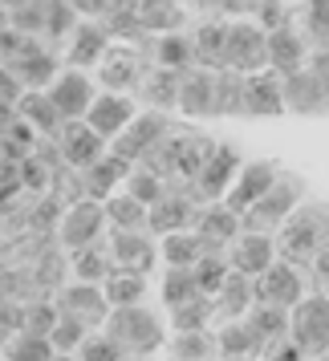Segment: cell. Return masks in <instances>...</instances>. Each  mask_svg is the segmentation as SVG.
<instances>
[{"label":"cell","instance_id":"6da1fadb","mask_svg":"<svg viewBox=\"0 0 329 361\" xmlns=\"http://www.w3.org/2000/svg\"><path fill=\"white\" fill-rule=\"evenodd\" d=\"M329 244V203H301L285 228L277 231V256L289 264H313V256Z\"/></svg>","mask_w":329,"mask_h":361},{"label":"cell","instance_id":"7a4b0ae2","mask_svg":"<svg viewBox=\"0 0 329 361\" xmlns=\"http://www.w3.org/2000/svg\"><path fill=\"white\" fill-rule=\"evenodd\" d=\"M106 333L114 337V345L126 353V357L143 361L150 357V353H159L167 345V329L159 325V317L150 309H143V305H126V309H110V317H106Z\"/></svg>","mask_w":329,"mask_h":361},{"label":"cell","instance_id":"3957f363","mask_svg":"<svg viewBox=\"0 0 329 361\" xmlns=\"http://www.w3.org/2000/svg\"><path fill=\"white\" fill-rule=\"evenodd\" d=\"M305 203V179L301 175H289V171H280V179L264 191L244 215H240V228L244 231H264V235H273V231L285 228V219L297 212Z\"/></svg>","mask_w":329,"mask_h":361},{"label":"cell","instance_id":"277c9868","mask_svg":"<svg viewBox=\"0 0 329 361\" xmlns=\"http://www.w3.org/2000/svg\"><path fill=\"white\" fill-rule=\"evenodd\" d=\"M289 337L305 349V357H321L329 349V296L325 293H305L289 309Z\"/></svg>","mask_w":329,"mask_h":361},{"label":"cell","instance_id":"5b68a950","mask_svg":"<svg viewBox=\"0 0 329 361\" xmlns=\"http://www.w3.org/2000/svg\"><path fill=\"white\" fill-rule=\"evenodd\" d=\"M224 69H236V73H261V69H268V29L261 20H228Z\"/></svg>","mask_w":329,"mask_h":361},{"label":"cell","instance_id":"8992f818","mask_svg":"<svg viewBox=\"0 0 329 361\" xmlns=\"http://www.w3.org/2000/svg\"><path fill=\"white\" fill-rule=\"evenodd\" d=\"M240 154H236V147H228V142H215V150L208 154V163H203V171L196 175V183H191V191L187 195L196 199L199 207L203 203H220V199L228 195L232 179L240 175Z\"/></svg>","mask_w":329,"mask_h":361},{"label":"cell","instance_id":"52a82bcc","mask_svg":"<svg viewBox=\"0 0 329 361\" xmlns=\"http://www.w3.org/2000/svg\"><path fill=\"white\" fill-rule=\"evenodd\" d=\"M252 293H256V305H277V309H293L297 300L305 296V276L301 268L289 260H273L261 276L252 280Z\"/></svg>","mask_w":329,"mask_h":361},{"label":"cell","instance_id":"ba28073f","mask_svg":"<svg viewBox=\"0 0 329 361\" xmlns=\"http://www.w3.org/2000/svg\"><path fill=\"white\" fill-rule=\"evenodd\" d=\"M102 231H106V203L102 199H82V203L66 207L61 224H57V244L73 252V247L102 240Z\"/></svg>","mask_w":329,"mask_h":361},{"label":"cell","instance_id":"9c48e42d","mask_svg":"<svg viewBox=\"0 0 329 361\" xmlns=\"http://www.w3.org/2000/svg\"><path fill=\"white\" fill-rule=\"evenodd\" d=\"M277 179H280V163H277V159H256V163H244V166H240V175L232 179L228 195L220 199V203H228L236 215H244Z\"/></svg>","mask_w":329,"mask_h":361},{"label":"cell","instance_id":"30bf717a","mask_svg":"<svg viewBox=\"0 0 329 361\" xmlns=\"http://www.w3.org/2000/svg\"><path fill=\"white\" fill-rule=\"evenodd\" d=\"M53 305H57V312H69V317L85 321L90 329L106 325V317H110V300L102 293V284H85V280L61 284V288L53 293Z\"/></svg>","mask_w":329,"mask_h":361},{"label":"cell","instance_id":"8fae6325","mask_svg":"<svg viewBox=\"0 0 329 361\" xmlns=\"http://www.w3.org/2000/svg\"><path fill=\"white\" fill-rule=\"evenodd\" d=\"M167 130H171V122H167L163 110L134 114V122H131L122 134H118L114 142H110V150H114L118 159H126V163H143V159H147V150L155 147V142H159Z\"/></svg>","mask_w":329,"mask_h":361},{"label":"cell","instance_id":"7c38bea8","mask_svg":"<svg viewBox=\"0 0 329 361\" xmlns=\"http://www.w3.org/2000/svg\"><path fill=\"white\" fill-rule=\"evenodd\" d=\"M285 114H297V118H325L329 114V94L317 69H297L285 78Z\"/></svg>","mask_w":329,"mask_h":361},{"label":"cell","instance_id":"4fadbf2b","mask_svg":"<svg viewBox=\"0 0 329 361\" xmlns=\"http://www.w3.org/2000/svg\"><path fill=\"white\" fill-rule=\"evenodd\" d=\"M57 147H61V159H66L69 166H78V171H85L90 163H98L102 154H106V138H102L85 118H69L66 126L57 130Z\"/></svg>","mask_w":329,"mask_h":361},{"label":"cell","instance_id":"5bb4252c","mask_svg":"<svg viewBox=\"0 0 329 361\" xmlns=\"http://www.w3.org/2000/svg\"><path fill=\"white\" fill-rule=\"evenodd\" d=\"M244 114L248 118H280L285 114V78L277 69L244 73Z\"/></svg>","mask_w":329,"mask_h":361},{"label":"cell","instance_id":"9a60e30c","mask_svg":"<svg viewBox=\"0 0 329 361\" xmlns=\"http://www.w3.org/2000/svg\"><path fill=\"white\" fill-rule=\"evenodd\" d=\"M53 98V106L61 110V118H85V110H90V102L98 98V90H94V82L85 78V69H61L57 78L49 82V90H45Z\"/></svg>","mask_w":329,"mask_h":361},{"label":"cell","instance_id":"2e32d148","mask_svg":"<svg viewBox=\"0 0 329 361\" xmlns=\"http://www.w3.org/2000/svg\"><path fill=\"white\" fill-rule=\"evenodd\" d=\"M110 260L114 268H131L147 276L150 268L159 264V247L150 240V231H126V228H110Z\"/></svg>","mask_w":329,"mask_h":361},{"label":"cell","instance_id":"e0dca14e","mask_svg":"<svg viewBox=\"0 0 329 361\" xmlns=\"http://www.w3.org/2000/svg\"><path fill=\"white\" fill-rule=\"evenodd\" d=\"M134 98H126V94H114V90H106V94H98V98L90 102V110H85V122L94 126V130L106 138V142H114L118 134L126 130L134 122Z\"/></svg>","mask_w":329,"mask_h":361},{"label":"cell","instance_id":"ac0fdd59","mask_svg":"<svg viewBox=\"0 0 329 361\" xmlns=\"http://www.w3.org/2000/svg\"><path fill=\"white\" fill-rule=\"evenodd\" d=\"M240 215L228 203H203L196 215V235L203 240V252H228L232 240L240 235Z\"/></svg>","mask_w":329,"mask_h":361},{"label":"cell","instance_id":"d6986e66","mask_svg":"<svg viewBox=\"0 0 329 361\" xmlns=\"http://www.w3.org/2000/svg\"><path fill=\"white\" fill-rule=\"evenodd\" d=\"M277 260V240L264 235V231H240L228 247V264L232 272H244V276H261L268 264Z\"/></svg>","mask_w":329,"mask_h":361},{"label":"cell","instance_id":"ffe728a7","mask_svg":"<svg viewBox=\"0 0 329 361\" xmlns=\"http://www.w3.org/2000/svg\"><path fill=\"white\" fill-rule=\"evenodd\" d=\"M196 215H199L196 199L187 195V191H171L167 187V195L159 203H150L147 231H159V235H167V231H187V228H196Z\"/></svg>","mask_w":329,"mask_h":361},{"label":"cell","instance_id":"44dd1931","mask_svg":"<svg viewBox=\"0 0 329 361\" xmlns=\"http://www.w3.org/2000/svg\"><path fill=\"white\" fill-rule=\"evenodd\" d=\"M98 78L106 90H114V94H126L131 85L143 82V61H138V49L134 45H106V53H102L98 61Z\"/></svg>","mask_w":329,"mask_h":361},{"label":"cell","instance_id":"7402d4cb","mask_svg":"<svg viewBox=\"0 0 329 361\" xmlns=\"http://www.w3.org/2000/svg\"><path fill=\"white\" fill-rule=\"evenodd\" d=\"M179 110L187 118H215V69L199 66L179 78Z\"/></svg>","mask_w":329,"mask_h":361},{"label":"cell","instance_id":"603a6c76","mask_svg":"<svg viewBox=\"0 0 329 361\" xmlns=\"http://www.w3.org/2000/svg\"><path fill=\"white\" fill-rule=\"evenodd\" d=\"M131 171H134V163L118 159L114 150H106L98 163H90V166L82 171V179H85V195H90V199H110V195L118 191V183L131 179Z\"/></svg>","mask_w":329,"mask_h":361},{"label":"cell","instance_id":"cb8c5ba5","mask_svg":"<svg viewBox=\"0 0 329 361\" xmlns=\"http://www.w3.org/2000/svg\"><path fill=\"white\" fill-rule=\"evenodd\" d=\"M110 45V29L98 25V20H85L69 33V53H66V66L73 69H85V66H98L102 53Z\"/></svg>","mask_w":329,"mask_h":361},{"label":"cell","instance_id":"d4e9b609","mask_svg":"<svg viewBox=\"0 0 329 361\" xmlns=\"http://www.w3.org/2000/svg\"><path fill=\"white\" fill-rule=\"evenodd\" d=\"M252 305H256V293H252V276H244V272H228L224 288L212 296V309L220 325L224 321H240Z\"/></svg>","mask_w":329,"mask_h":361},{"label":"cell","instance_id":"484cf974","mask_svg":"<svg viewBox=\"0 0 329 361\" xmlns=\"http://www.w3.org/2000/svg\"><path fill=\"white\" fill-rule=\"evenodd\" d=\"M244 325L252 329V341L261 353H268L277 341L289 337V309H277V305H252L244 312Z\"/></svg>","mask_w":329,"mask_h":361},{"label":"cell","instance_id":"4316f807","mask_svg":"<svg viewBox=\"0 0 329 361\" xmlns=\"http://www.w3.org/2000/svg\"><path fill=\"white\" fill-rule=\"evenodd\" d=\"M17 118H25V122H29L37 134H45V138H57V130L66 126L61 110L53 106V98L45 90H25L17 98Z\"/></svg>","mask_w":329,"mask_h":361},{"label":"cell","instance_id":"83f0119b","mask_svg":"<svg viewBox=\"0 0 329 361\" xmlns=\"http://www.w3.org/2000/svg\"><path fill=\"white\" fill-rule=\"evenodd\" d=\"M268 69H277L280 78L305 69V41H301L289 25H280V29L268 33Z\"/></svg>","mask_w":329,"mask_h":361},{"label":"cell","instance_id":"f1b7e54d","mask_svg":"<svg viewBox=\"0 0 329 361\" xmlns=\"http://www.w3.org/2000/svg\"><path fill=\"white\" fill-rule=\"evenodd\" d=\"M4 66L13 69V78L25 90H49V82L61 73L57 69V57L49 49H33V53H25V57H17V61H4Z\"/></svg>","mask_w":329,"mask_h":361},{"label":"cell","instance_id":"f546056e","mask_svg":"<svg viewBox=\"0 0 329 361\" xmlns=\"http://www.w3.org/2000/svg\"><path fill=\"white\" fill-rule=\"evenodd\" d=\"M69 268H73V276L85 280V284H102V280L114 272V260H110V247L102 244V240H94V244L69 252Z\"/></svg>","mask_w":329,"mask_h":361},{"label":"cell","instance_id":"4dcf8cb0","mask_svg":"<svg viewBox=\"0 0 329 361\" xmlns=\"http://www.w3.org/2000/svg\"><path fill=\"white\" fill-rule=\"evenodd\" d=\"M102 293L110 300V309L143 305V296H147V276H143V272H131V268H114L110 276L102 280Z\"/></svg>","mask_w":329,"mask_h":361},{"label":"cell","instance_id":"1f68e13d","mask_svg":"<svg viewBox=\"0 0 329 361\" xmlns=\"http://www.w3.org/2000/svg\"><path fill=\"white\" fill-rule=\"evenodd\" d=\"M215 345H220V361H256L261 357V349L252 341V329L244 325V317L240 321H224L220 333H215Z\"/></svg>","mask_w":329,"mask_h":361},{"label":"cell","instance_id":"d6a6232c","mask_svg":"<svg viewBox=\"0 0 329 361\" xmlns=\"http://www.w3.org/2000/svg\"><path fill=\"white\" fill-rule=\"evenodd\" d=\"M138 29L147 33H179L187 13H183L175 0H138Z\"/></svg>","mask_w":329,"mask_h":361},{"label":"cell","instance_id":"836d02e7","mask_svg":"<svg viewBox=\"0 0 329 361\" xmlns=\"http://www.w3.org/2000/svg\"><path fill=\"white\" fill-rule=\"evenodd\" d=\"M196 45V61L208 69H224V53H228V25L224 20H203L191 37Z\"/></svg>","mask_w":329,"mask_h":361},{"label":"cell","instance_id":"e575fe53","mask_svg":"<svg viewBox=\"0 0 329 361\" xmlns=\"http://www.w3.org/2000/svg\"><path fill=\"white\" fill-rule=\"evenodd\" d=\"M179 78L183 73H175V69L155 66L150 73H143L138 90H143V98H147L155 110H175V106H179Z\"/></svg>","mask_w":329,"mask_h":361},{"label":"cell","instance_id":"d590c367","mask_svg":"<svg viewBox=\"0 0 329 361\" xmlns=\"http://www.w3.org/2000/svg\"><path fill=\"white\" fill-rule=\"evenodd\" d=\"M199 256H203V240L196 235V228L167 231L159 244V260H167V268H196Z\"/></svg>","mask_w":329,"mask_h":361},{"label":"cell","instance_id":"8d00e7d4","mask_svg":"<svg viewBox=\"0 0 329 361\" xmlns=\"http://www.w3.org/2000/svg\"><path fill=\"white\" fill-rule=\"evenodd\" d=\"M106 203V224L110 228H126V231H147V203H138L131 191H114L110 199H102Z\"/></svg>","mask_w":329,"mask_h":361},{"label":"cell","instance_id":"74e56055","mask_svg":"<svg viewBox=\"0 0 329 361\" xmlns=\"http://www.w3.org/2000/svg\"><path fill=\"white\" fill-rule=\"evenodd\" d=\"M220 357L215 333L208 329H191V333H175L171 337V361H212Z\"/></svg>","mask_w":329,"mask_h":361},{"label":"cell","instance_id":"f35d334b","mask_svg":"<svg viewBox=\"0 0 329 361\" xmlns=\"http://www.w3.org/2000/svg\"><path fill=\"white\" fill-rule=\"evenodd\" d=\"M163 305L167 309H175V305H187V300H196L199 293V280H196V268H167L163 272Z\"/></svg>","mask_w":329,"mask_h":361},{"label":"cell","instance_id":"ab89813d","mask_svg":"<svg viewBox=\"0 0 329 361\" xmlns=\"http://www.w3.org/2000/svg\"><path fill=\"white\" fill-rule=\"evenodd\" d=\"M155 57H159V66H163V69L187 73V69H191V61H196V45H191V37H183V33H163V41H159Z\"/></svg>","mask_w":329,"mask_h":361},{"label":"cell","instance_id":"60d3db41","mask_svg":"<svg viewBox=\"0 0 329 361\" xmlns=\"http://www.w3.org/2000/svg\"><path fill=\"white\" fill-rule=\"evenodd\" d=\"M4 357L8 361H53L57 349H53L49 337H37V333H13L8 345H4Z\"/></svg>","mask_w":329,"mask_h":361},{"label":"cell","instance_id":"b9f144b4","mask_svg":"<svg viewBox=\"0 0 329 361\" xmlns=\"http://www.w3.org/2000/svg\"><path fill=\"white\" fill-rule=\"evenodd\" d=\"M232 264H228V252H203L196 260V280H199V293L203 296H215L228 280Z\"/></svg>","mask_w":329,"mask_h":361},{"label":"cell","instance_id":"7bdbcfd3","mask_svg":"<svg viewBox=\"0 0 329 361\" xmlns=\"http://www.w3.org/2000/svg\"><path fill=\"white\" fill-rule=\"evenodd\" d=\"M212 321H215L212 296H196V300H187V305H175V309H171V329H175V333L208 329Z\"/></svg>","mask_w":329,"mask_h":361},{"label":"cell","instance_id":"ee69618b","mask_svg":"<svg viewBox=\"0 0 329 361\" xmlns=\"http://www.w3.org/2000/svg\"><path fill=\"white\" fill-rule=\"evenodd\" d=\"M90 333H94V329L85 325V321H78V317L61 312V317H57V325H53V333H49V341H53V349H57V353H78Z\"/></svg>","mask_w":329,"mask_h":361},{"label":"cell","instance_id":"f6af8a7d","mask_svg":"<svg viewBox=\"0 0 329 361\" xmlns=\"http://www.w3.org/2000/svg\"><path fill=\"white\" fill-rule=\"evenodd\" d=\"M49 195H57L61 203H66V207H73V203L90 199V195H85V179H82V171H78V166H69V163H61L57 171H53Z\"/></svg>","mask_w":329,"mask_h":361},{"label":"cell","instance_id":"bcb514c9","mask_svg":"<svg viewBox=\"0 0 329 361\" xmlns=\"http://www.w3.org/2000/svg\"><path fill=\"white\" fill-rule=\"evenodd\" d=\"M122 191H131L134 199H138V203H159V199L167 195V183L159 179V175H155V171H150V166H134L131 171V179L122 183Z\"/></svg>","mask_w":329,"mask_h":361},{"label":"cell","instance_id":"7dc6e473","mask_svg":"<svg viewBox=\"0 0 329 361\" xmlns=\"http://www.w3.org/2000/svg\"><path fill=\"white\" fill-rule=\"evenodd\" d=\"M78 361H126V353L114 345V337L106 329H94L78 349Z\"/></svg>","mask_w":329,"mask_h":361},{"label":"cell","instance_id":"c3c4849f","mask_svg":"<svg viewBox=\"0 0 329 361\" xmlns=\"http://www.w3.org/2000/svg\"><path fill=\"white\" fill-rule=\"evenodd\" d=\"M57 305L53 300H33V305H25V325L20 333H37V337H49L53 325H57Z\"/></svg>","mask_w":329,"mask_h":361},{"label":"cell","instance_id":"681fc988","mask_svg":"<svg viewBox=\"0 0 329 361\" xmlns=\"http://www.w3.org/2000/svg\"><path fill=\"white\" fill-rule=\"evenodd\" d=\"M20 183H25V191H29V195H49L53 166L41 163L37 154H29V159H20Z\"/></svg>","mask_w":329,"mask_h":361},{"label":"cell","instance_id":"f907efd6","mask_svg":"<svg viewBox=\"0 0 329 361\" xmlns=\"http://www.w3.org/2000/svg\"><path fill=\"white\" fill-rule=\"evenodd\" d=\"M33 49H41L37 37L20 33L13 25H0V61H17V57H25V53H33Z\"/></svg>","mask_w":329,"mask_h":361},{"label":"cell","instance_id":"816d5d0a","mask_svg":"<svg viewBox=\"0 0 329 361\" xmlns=\"http://www.w3.org/2000/svg\"><path fill=\"white\" fill-rule=\"evenodd\" d=\"M256 20L273 33V29H280V25H289V13H285L280 0H261V4H256Z\"/></svg>","mask_w":329,"mask_h":361},{"label":"cell","instance_id":"f5cc1de1","mask_svg":"<svg viewBox=\"0 0 329 361\" xmlns=\"http://www.w3.org/2000/svg\"><path fill=\"white\" fill-rule=\"evenodd\" d=\"M305 25L317 37L329 33V0H305Z\"/></svg>","mask_w":329,"mask_h":361},{"label":"cell","instance_id":"db71d44e","mask_svg":"<svg viewBox=\"0 0 329 361\" xmlns=\"http://www.w3.org/2000/svg\"><path fill=\"white\" fill-rule=\"evenodd\" d=\"M25 94V85L13 78V69L0 61V106H17V98Z\"/></svg>","mask_w":329,"mask_h":361},{"label":"cell","instance_id":"11a10c76","mask_svg":"<svg viewBox=\"0 0 329 361\" xmlns=\"http://www.w3.org/2000/svg\"><path fill=\"white\" fill-rule=\"evenodd\" d=\"M0 325L20 333V325H25V305L20 300H0Z\"/></svg>","mask_w":329,"mask_h":361},{"label":"cell","instance_id":"9f6ffc18","mask_svg":"<svg viewBox=\"0 0 329 361\" xmlns=\"http://www.w3.org/2000/svg\"><path fill=\"white\" fill-rule=\"evenodd\" d=\"M313 284H317V293H329V244L313 256Z\"/></svg>","mask_w":329,"mask_h":361},{"label":"cell","instance_id":"6f0895ef","mask_svg":"<svg viewBox=\"0 0 329 361\" xmlns=\"http://www.w3.org/2000/svg\"><path fill=\"white\" fill-rule=\"evenodd\" d=\"M110 4H114V0H69V8H73V13H85V17H106Z\"/></svg>","mask_w":329,"mask_h":361},{"label":"cell","instance_id":"680465c9","mask_svg":"<svg viewBox=\"0 0 329 361\" xmlns=\"http://www.w3.org/2000/svg\"><path fill=\"white\" fill-rule=\"evenodd\" d=\"M196 8H203V13H232L236 8V0H191Z\"/></svg>","mask_w":329,"mask_h":361},{"label":"cell","instance_id":"91938a15","mask_svg":"<svg viewBox=\"0 0 329 361\" xmlns=\"http://www.w3.org/2000/svg\"><path fill=\"white\" fill-rule=\"evenodd\" d=\"M309 69H317V78H321V85H325V94H329V57H325V53H313V66Z\"/></svg>","mask_w":329,"mask_h":361},{"label":"cell","instance_id":"94428289","mask_svg":"<svg viewBox=\"0 0 329 361\" xmlns=\"http://www.w3.org/2000/svg\"><path fill=\"white\" fill-rule=\"evenodd\" d=\"M20 4H25V0H0V8H4V13H13V8H20Z\"/></svg>","mask_w":329,"mask_h":361},{"label":"cell","instance_id":"6125c7cd","mask_svg":"<svg viewBox=\"0 0 329 361\" xmlns=\"http://www.w3.org/2000/svg\"><path fill=\"white\" fill-rule=\"evenodd\" d=\"M8 337H13V329H4V325H0V353H4V345H8Z\"/></svg>","mask_w":329,"mask_h":361},{"label":"cell","instance_id":"be15d7a7","mask_svg":"<svg viewBox=\"0 0 329 361\" xmlns=\"http://www.w3.org/2000/svg\"><path fill=\"white\" fill-rule=\"evenodd\" d=\"M317 53H325V57H329V33H321V49H317Z\"/></svg>","mask_w":329,"mask_h":361},{"label":"cell","instance_id":"e7e4bbea","mask_svg":"<svg viewBox=\"0 0 329 361\" xmlns=\"http://www.w3.org/2000/svg\"><path fill=\"white\" fill-rule=\"evenodd\" d=\"M53 361H78V353H57Z\"/></svg>","mask_w":329,"mask_h":361},{"label":"cell","instance_id":"03108f58","mask_svg":"<svg viewBox=\"0 0 329 361\" xmlns=\"http://www.w3.org/2000/svg\"><path fill=\"white\" fill-rule=\"evenodd\" d=\"M0 25H8V13H4V8H0Z\"/></svg>","mask_w":329,"mask_h":361},{"label":"cell","instance_id":"003e7915","mask_svg":"<svg viewBox=\"0 0 329 361\" xmlns=\"http://www.w3.org/2000/svg\"><path fill=\"white\" fill-rule=\"evenodd\" d=\"M317 361H329V349H325V353H321V357H317Z\"/></svg>","mask_w":329,"mask_h":361}]
</instances>
